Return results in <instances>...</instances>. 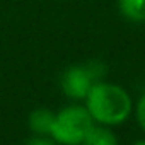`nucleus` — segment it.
I'll return each mask as SVG.
<instances>
[{"instance_id": "obj_3", "label": "nucleus", "mask_w": 145, "mask_h": 145, "mask_svg": "<svg viewBox=\"0 0 145 145\" xmlns=\"http://www.w3.org/2000/svg\"><path fill=\"white\" fill-rule=\"evenodd\" d=\"M97 80H99V75H97V70H94V65H74L63 72L60 86L63 94L68 99L84 101L91 87Z\"/></svg>"}, {"instance_id": "obj_8", "label": "nucleus", "mask_w": 145, "mask_h": 145, "mask_svg": "<svg viewBox=\"0 0 145 145\" xmlns=\"http://www.w3.org/2000/svg\"><path fill=\"white\" fill-rule=\"evenodd\" d=\"M24 145H58L51 137L48 135H34L24 142Z\"/></svg>"}, {"instance_id": "obj_5", "label": "nucleus", "mask_w": 145, "mask_h": 145, "mask_svg": "<svg viewBox=\"0 0 145 145\" xmlns=\"http://www.w3.org/2000/svg\"><path fill=\"white\" fill-rule=\"evenodd\" d=\"M82 145H118V138L111 130V126L94 123Z\"/></svg>"}, {"instance_id": "obj_6", "label": "nucleus", "mask_w": 145, "mask_h": 145, "mask_svg": "<svg viewBox=\"0 0 145 145\" xmlns=\"http://www.w3.org/2000/svg\"><path fill=\"white\" fill-rule=\"evenodd\" d=\"M118 10L130 22H145V0H118Z\"/></svg>"}, {"instance_id": "obj_7", "label": "nucleus", "mask_w": 145, "mask_h": 145, "mask_svg": "<svg viewBox=\"0 0 145 145\" xmlns=\"http://www.w3.org/2000/svg\"><path fill=\"white\" fill-rule=\"evenodd\" d=\"M135 114H137V123H138V126L145 131V94L138 99L137 108H135Z\"/></svg>"}, {"instance_id": "obj_9", "label": "nucleus", "mask_w": 145, "mask_h": 145, "mask_svg": "<svg viewBox=\"0 0 145 145\" xmlns=\"http://www.w3.org/2000/svg\"><path fill=\"white\" fill-rule=\"evenodd\" d=\"M133 145H145V138H143V140H137Z\"/></svg>"}, {"instance_id": "obj_2", "label": "nucleus", "mask_w": 145, "mask_h": 145, "mask_svg": "<svg viewBox=\"0 0 145 145\" xmlns=\"http://www.w3.org/2000/svg\"><path fill=\"white\" fill-rule=\"evenodd\" d=\"M94 120L86 106L70 104L55 113L50 137L58 145H82Z\"/></svg>"}, {"instance_id": "obj_4", "label": "nucleus", "mask_w": 145, "mask_h": 145, "mask_svg": "<svg viewBox=\"0 0 145 145\" xmlns=\"http://www.w3.org/2000/svg\"><path fill=\"white\" fill-rule=\"evenodd\" d=\"M53 120H55L53 111H50L48 108H38L29 114L27 126L34 135H48L50 137Z\"/></svg>"}, {"instance_id": "obj_1", "label": "nucleus", "mask_w": 145, "mask_h": 145, "mask_svg": "<svg viewBox=\"0 0 145 145\" xmlns=\"http://www.w3.org/2000/svg\"><path fill=\"white\" fill-rule=\"evenodd\" d=\"M84 101V106L91 113L94 123L106 126H118L125 123L133 111V101L126 89L111 82H94Z\"/></svg>"}]
</instances>
